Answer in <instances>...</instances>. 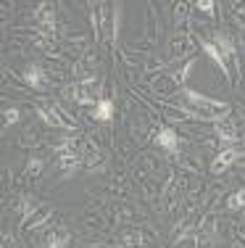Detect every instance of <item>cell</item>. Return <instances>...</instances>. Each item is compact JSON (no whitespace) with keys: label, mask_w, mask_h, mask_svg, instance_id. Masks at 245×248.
Listing matches in <instances>:
<instances>
[{"label":"cell","mask_w":245,"mask_h":248,"mask_svg":"<svg viewBox=\"0 0 245 248\" xmlns=\"http://www.w3.org/2000/svg\"><path fill=\"white\" fill-rule=\"evenodd\" d=\"M111 116H114V100L103 98L101 103L92 108V119H95V122H111Z\"/></svg>","instance_id":"cell-13"},{"label":"cell","mask_w":245,"mask_h":248,"mask_svg":"<svg viewBox=\"0 0 245 248\" xmlns=\"http://www.w3.org/2000/svg\"><path fill=\"white\" fill-rule=\"evenodd\" d=\"M201 45H203V50H206L208 56L214 58V63H216V66L221 69V72H224V77H230V63H227V58L219 53V48H216V45H214L211 40H201Z\"/></svg>","instance_id":"cell-12"},{"label":"cell","mask_w":245,"mask_h":248,"mask_svg":"<svg viewBox=\"0 0 245 248\" xmlns=\"http://www.w3.org/2000/svg\"><path fill=\"white\" fill-rule=\"evenodd\" d=\"M174 103H177L185 114H190L192 119H203V122H214V124H216V122H221V119L230 116V103H227V100L203 95V93L187 90V87L174 95Z\"/></svg>","instance_id":"cell-1"},{"label":"cell","mask_w":245,"mask_h":248,"mask_svg":"<svg viewBox=\"0 0 245 248\" xmlns=\"http://www.w3.org/2000/svg\"><path fill=\"white\" fill-rule=\"evenodd\" d=\"M214 246V230L211 227H203L195 232V248H211Z\"/></svg>","instance_id":"cell-14"},{"label":"cell","mask_w":245,"mask_h":248,"mask_svg":"<svg viewBox=\"0 0 245 248\" xmlns=\"http://www.w3.org/2000/svg\"><path fill=\"white\" fill-rule=\"evenodd\" d=\"M235 164H240V167H245V153H237V161Z\"/></svg>","instance_id":"cell-20"},{"label":"cell","mask_w":245,"mask_h":248,"mask_svg":"<svg viewBox=\"0 0 245 248\" xmlns=\"http://www.w3.org/2000/svg\"><path fill=\"white\" fill-rule=\"evenodd\" d=\"M198 8L201 11H206V14H214V0H198Z\"/></svg>","instance_id":"cell-19"},{"label":"cell","mask_w":245,"mask_h":248,"mask_svg":"<svg viewBox=\"0 0 245 248\" xmlns=\"http://www.w3.org/2000/svg\"><path fill=\"white\" fill-rule=\"evenodd\" d=\"M69 240H72V232L66 227H56L45 235V248H66Z\"/></svg>","instance_id":"cell-9"},{"label":"cell","mask_w":245,"mask_h":248,"mask_svg":"<svg viewBox=\"0 0 245 248\" xmlns=\"http://www.w3.org/2000/svg\"><path fill=\"white\" fill-rule=\"evenodd\" d=\"M37 114H40V119L48 124V127H66V129H74V122H69L66 116H63L61 111L56 108V106H40Z\"/></svg>","instance_id":"cell-4"},{"label":"cell","mask_w":245,"mask_h":248,"mask_svg":"<svg viewBox=\"0 0 245 248\" xmlns=\"http://www.w3.org/2000/svg\"><path fill=\"white\" fill-rule=\"evenodd\" d=\"M40 172H43V161H37V158H34V161H29V167H27V177H37Z\"/></svg>","instance_id":"cell-18"},{"label":"cell","mask_w":245,"mask_h":248,"mask_svg":"<svg viewBox=\"0 0 245 248\" xmlns=\"http://www.w3.org/2000/svg\"><path fill=\"white\" fill-rule=\"evenodd\" d=\"M227 209H230V211L245 209V187H243V190H235L230 198H227Z\"/></svg>","instance_id":"cell-15"},{"label":"cell","mask_w":245,"mask_h":248,"mask_svg":"<svg viewBox=\"0 0 245 248\" xmlns=\"http://www.w3.org/2000/svg\"><path fill=\"white\" fill-rule=\"evenodd\" d=\"M211 43L216 45L219 53L227 58V63H230V61H235V45H232V40L227 37L224 32H216V34H214V40H211Z\"/></svg>","instance_id":"cell-11"},{"label":"cell","mask_w":245,"mask_h":248,"mask_svg":"<svg viewBox=\"0 0 245 248\" xmlns=\"http://www.w3.org/2000/svg\"><path fill=\"white\" fill-rule=\"evenodd\" d=\"M156 145H161L163 151H169V153H174L179 148V138H177V132H174L172 127H163L159 135H156Z\"/></svg>","instance_id":"cell-10"},{"label":"cell","mask_w":245,"mask_h":248,"mask_svg":"<svg viewBox=\"0 0 245 248\" xmlns=\"http://www.w3.org/2000/svg\"><path fill=\"white\" fill-rule=\"evenodd\" d=\"M214 132H216V138L221 140V143H227V145H232L237 140V127H235V122H230V119H221L214 124Z\"/></svg>","instance_id":"cell-8"},{"label":"cell","mask_w":245,"mask_h":248,"mask_svg":"<svg viewBox=\"0 0 245 248\" xmlns=\"http://www.w3.org/2000/svg\"><path fill=\"white\" fill-rule=\"evenodd\" d=\"M66 95L72 100H77V103H82V106H92V108L103 100L101 98V82H98V79H82V82H77V85H72L66 90Z\"/></svg>","instance_id":"cell-3"},{"label":"cell","mask_w":245,"mask_h":248,"mask_svg":"<svg viewBox=\"0 0 245 248\" xmlns=\"http://www.w3.org/2000/svg\"><path fill=\"white\" fill-rule=\"evenodd\" d=\"M56 156L66 172H74L79 164H85V148H82V143L77 138H63L56 145Z\"/></svg>","instance_id":"cell-2"},{"label":"cell","mask_w":245,"mask_h":248,"mask_svg":"<svg viewBox=\"0 0 245 248\" xmlns=\"http://www.w3.org/2000/svg\"><path fill=\"white\" fill-rule=\"evenodd\" d=\"M24 79H27L29 87H34V90H48L50 87L48 77H45V72L37 66V63H29V66L24 69Z\"/></svg>","instance_id":"cell-6"},{"label":"cell","mask_w":245,"mask_h":248,"mask_svg":"<svg viewBox=\"0 0 245 248\" xmlns=\"http://www.w3.org/2000/svg\"><path fill=\"white\" fill-rule=\"evenodd\" d=\"M237 153H240V151H237L235 145H227V148L221 151L219 156H216V158H214V161H211V172H214V174H221V172H224V169H230L232 164L237 161Z\"/></svg>","instance_id":"cell-5"},{"label":"cell","mask_w":245,"mask_h":248,"mask_svg":"<svg viewBox=\"0 0 245 248\" xmlns=\"http://www.w3.org/2000/svg\"><path fill=\"white\" fill-rule=\"evenodd\" d=\"M19 116H21L19 108H5V111H3V119H5L3 127H11V124H16V122H19Z\"/></svg>","instance_id":"cell-17"},{"label":"cell","mask_w":245,"mask_h":248,"mask_svg":"<svg viewBox=\"0 0 245 248\" xmlns=\"http://www.w3.org/2000/svg\"><path fill=\"white\" fill-rule=\"evenodd\" d=\"M121 243L127 248H143V235L135 232V230H132V232H124L121 235Z\"/></svg>","instance_id":"cell-16"},{"label":"cell","mask_w":245,"mask_h":248,"mask_svg":"<svg viewBox=\"0 0 245 248\" xmlns=\"http://www.w3.org/2000/svg\"><path fill=\"white\" fill-rule=\"evenodd\" d=\"M53 217V211H50V206H37V209L32 211L29 217H24V230H37V227H43L45 222Z\"/></svg>","instance_id":"cell-7"}]
</instances>
